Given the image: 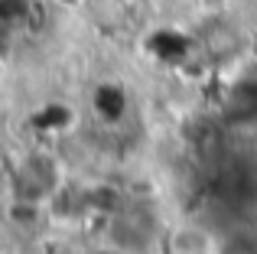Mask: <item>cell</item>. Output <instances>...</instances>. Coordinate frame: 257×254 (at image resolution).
Instances as JSON below:
<instances>
[{"mask_svg": "<svg viewBox=\"0 0 257 254\" xmlns=\"http://www.w3.org/2000/svg\"><path fill=\"white\" fill-rule=\"evenodd\" d=\"M221 254H254L251 248H244V244H231V248H225Z\"/></svg>", "mask_w": 257, "mask_h": 254, "instance_id": "5b68a950", "label": "cell"}, {"mask_svg": "<svg viewBox=\"0 0 257 254\" xmlns=\"http://www.w3.org/2000/svg\"><path fill=\"white\" fill-rule=\"evenodd\" d=\"M176 251L179 254H205V238L195 235V231H182L179 241H176Z\"/></svg>", "mask_w": 257, "mask_h": 254, "instance_id": "3957f363", "label": "cell"}, {"mask_svg": "<svg viewBox=\"0 0 257 254\" xmlns=\"http://www.w3.org/2000/svg\"><path fill=\"white\" fill-rule=\"evenodd\" d=\"M153 231V218L140 209H117L111 222V238L120 248H144Z\"/></svg>", "mask_w": 257, "mask_h": 254, "instance_id": "6da1fadb", "label": "cell"}, {"mask_svg": "<svg viewBox=\"0 0 257 254\" xmlns=\"http://www.w3.org/2000/svg\"><path fill=\"white\" fill-rule=\"evenodd\" d=\"M101 254H117V251H101Z\"/></svg>", "mask_w": 257, "mask_h": 254, "instance_id": "8992f818", "label": "cell"}, {"mask_svg": "<svg viewBox=\"0 0 257 254\" xmlns=\"http://www.w3.org/2000/svg\"><path fill=\"white\" fill-rule=\"evenodd\" d=\"M91 202L101 205L104 212H117V209H120V196H117L114 189H98V192H91Z\"/></svg>", "mask_w": 257, "mask_h": 254, "instance_id": "277c9868", "label": "cell"}, {"mask_svg": "<svg viewBox=\"0 0 257 254\" xmlns=\"http://www.w3.org/2000/svg\"><path fill=\"white\" fill-rule=\"evenodd\" d=\"M251 114H257V88L241 85V88H234L231 101H228V117L231 121H244Z\"/></svg>", "mask_w": 257, "mask_h": 254, "instance_id": "7a4b0ae2", "label": "cell"}]
</instances>
